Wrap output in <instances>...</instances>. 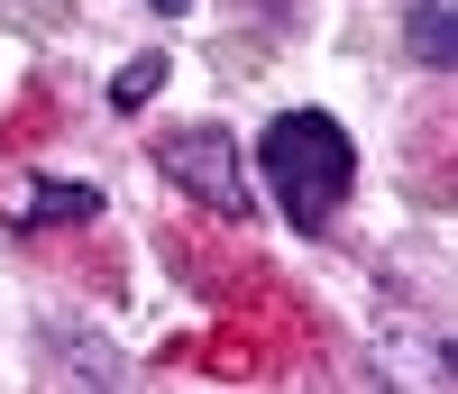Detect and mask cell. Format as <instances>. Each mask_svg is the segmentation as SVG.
I'll use <instances>...</instances> for the list:
<instances>
[{
	"mask_svg": "<svg viewBox=\"0 0 458 394\" xmlns=\"http://www.w3.org/2000/svg\"><path fill=\"white\" fill-rule=\"evenodd\" d=\"M257 175L284 202L293 229H330V211L349 202V184H358V147H349V129H339L330 110H284V120H266V138H257Z\"/></svg>",
	"mask_w": 458,
	"mask_h": 394,
	"instance_id": "6da1fadb",
	"label": "cell"
},
{
	"mask_svg": "<svg viewBox=\"0 0 458 394\" xmlns=\"http://www.w3.org/2000/svg\"><path fill=\"white\" fill-rule=\"evenodd\" d=\"M157 166H165V184H183L202 211H220V220H248L257 211V193H248V166H239V138L229 129H165L157 138Z\"/></svg>",
	"mask_w": 458,
	"mask_h": 394,
	"instance_id": "7a4b0ae2",
	"label": "cell"
},
{
	"mask_svg": "<svg viewBox=\"0 0 458 394\" xmlns=\"http://www.w3.org/2000/svg\"><path fill=\"white\" fill-rule=\"evenodd\" d=\"M92 211H101L92 184H55V175H47V184L19 193V229H64V220H92Z\"/></svg>",
	"mask_w": 458,
	"mask_h": 394,
	"instance_id": "3957f363",
	"label": "cell"
},
{
	"mask_svg": "<svg viewBox=\"0 0 458 394\" xmlns=\"http://www.w3.org/2000/svg\"><path fill=\"white\" fill-rule=\"evenodd\" d=\"M403 47H412V64H431V73L458 64V19H449V0H412V10H403Z\"/></svg>",
	"mask_w": 458,
	"mask_h": 394,
	"instance_id": "277c9868",
	"label": "cell"
},
{
	"mask_svg": "<svg viewBox=\"0 0 458 394\" xmlns=\"http://www.w3.org/2000/svg\"><path fill=\"white\" fill-rule=\"evenodd\" d=\"M157 92H165V47H147L138 64H120V73H110V110H147Z\"/></svg>",
	"mask_w": 458,
	"mask_h": 394,
	"instance_id": "5b68a950",
	"label": "cell"
},
{
	"mask_svg": "<svg viewBox=\"0 0 458 394\" xmlns=\"http://www.w3.org/2000/svg\"><path fill=\"white\" fill-rule=\"evenodd\" d=\"M147 10H165V19H183V10H193V0H147Z\"/></svg>",
	"mask_w": 458,
	"mask_h": 394,
	"instance_id": "8992f818",
	"label": "cell"
}]
</instances>
